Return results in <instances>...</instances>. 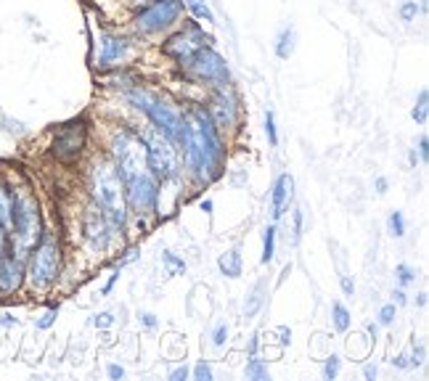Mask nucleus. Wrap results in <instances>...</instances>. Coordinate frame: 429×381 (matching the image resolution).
<instances>
[{"label":"nucleus","instance_id":"56","mask_svg":"<svg viewBox=\"0 0 429 381\" xmlns=\"http://www.w3.org/2000/svg\"><path fill=\"white\" fill-rule=\"evenodd\" d=\"M408 162H411L413 167H416V164H419V154H416V149H413L411 154H408Z\"/></svg>","mask_w":429,"mask_h":381},{"label":"nucleus","instance_id":"17","mask_svg":"<svg viewBox=\"0 0 429 381\" xmlns=\"http://www.w3.org/2000/svg\"><path fill=\"white\" fill-rule=\"evenodd\" d=\"M292 199H294V177L289 173L278 175L273 183V190H271V215H273V223H278L289 212Z\"/></svg>","mask_w":429,"mask_h":381},{"label":"nucleus","instance_id":"6","mask_svg":"<svg viewBox=\"0 0 429 381\" xmlns=\"http://www.w3.org/2000/svg\"><path fill=\"white\" fill-rule=\"evenodd\" d=\"M103 151L112 159L122 186L149 170L146 167V149L140 143L138 127H133V124H112L106 143H103Z\"/></svg>","mask_w":429,"mask_h":381},{"label":"nucleus","instance_id":"27","mask_svg":"<svg viewBox=\"0 0 429 381\" xmlns=\"http://www.w3.org/2000/svg\"><path fill=\"white\" fill-rule=\"evenodd\" d=\"M162 262H165V268L170 270V276H183V273H186V260L178 257L175 252H162Z\"/></svg>","mask_w":429,"mask_h":381},{"label":"nucleus","instance_id":"9","mask_svg":"<svg viewBox=\"0 0 429 381\" xmlns=\"http://www.w3.org/2000/svg\"><path fill=\"white\" fill-rule=\"evenodd\" d=\"M205 106L223 138H231V135L239 133L241 117H244V106H241V96H239V90L233 87V83L207 87Z\"/></svg>","mask_w":429,"mask_h":381},{"label":"nucleus","instance_id":"19","mask_svg":"<svg viewBox=\"0 0 429 381\" xmlns=\"http://www.w3.org/2000/svg\"><path fill=\"white\" fill-rule=\"evenodd\" d=\"M294 48H297V30L289 24V27H284V30L278 32V37H275V56H278L281 61H289Z\"/></svg>","mask_w":429,"mask_h":381},{"label":"nucleus","instance_id":"36","mask_svg":"<svg viewBox=\"0 0 429 381\" xmlns=\"http://www.w3.org/2000/svg\"><path fill=\"white\" fill-rule=\"evenodd\" d=\"M117 323V318H114V312H98L96 318H93V326L98 331H109L112 326Z\"/></svg>","mask_w":429,"mask_h":381},{"label":"nucleus","instance_id":"40","mask_svg":"<svg viewBox=\"0 0 429 381\" xmlns=\"http://www.w3.org/2000/svg\"><path fill=\"white\" fill-rule=\"evenodd\" d=\"M191 376L189 365H180V368H172L170 371V381H186Z\"/></svg>","mask_w":429,"mask_h":381},{"label":"nucleus","instance_id":"5","mask_svg":"<svg viewBox=\"0 0 429 381\" xmlns=\"http://www.w3.org/2000/svg\"><path fill=\"white\" fill-rule=\"evenodd\" d=\"M64 270V246L61 239L45 228L43 239L34 243L30 257L24 262V289L30 294H48L56 289Z\"/></svg>","mask_w":429,"mask_h":381},{"label":"nucleus","instance_id":"24","mask_svg":"<svg viewBox=\"0 0 429 381\" xmlns=\"http://www.w3.org/2000/svg\"><path fill=\"white\" fill-rule=\"evenodd\" d=\"M353 326V315L344 307L342 302H331V329L337 334H347Z\"/></svg>","mask_w":429,"mask_h":381},{"label":"nucleus","instance_id":"33","mask_svg":"<svg viewBox=\"0 0 429 381\" xmlns=\"http://www.w3.org/2000/svg\"><path fill=\"white\" fill-rule=\"evenodd\" d=\"M265 135H268V143L275 149L278 146V127H275V114L271 109L265 111Z\"/></svg>","mask_w":429,"mask_h":381},{"label":"nucleus","instance_id":"50","mask_svg":"<svg viewBox=\"0 0 429 381\" xmlns=\"http://www.w3.org/2000/svg\"><path fill=\"white\" fill-rule=\"evenodd\" d=\"M374 186H377V193L384 196V193L390 190V180H387V177H377V183H374Z\"/></svg>","mask_w":429,"mask_h":381},{"label":"nucleus","instance_id":"13","mask_svg":"<svg viewBox=\"0 0 429 381\" xmlns=\"http://www.w3.org/2000/svg\"><path fill=\"white\" fill-rule=\"evenodd\" d=\"M138 51V37L136 35H125V32H117V30H101L98 35V53L93 58V67L96 72H106L120 69V67H127L133 61V56Z\"/></svg>","mask_w":429,"mask_h":381},{"label":"nucleus","instance_id":"1","mask_svg":"<svg viewBox=\"0 0 429 381\" xmlns=\"http://www.w3.org/2000/svg\"><path fill=\"white\" fill-rule=\"evenodd\" d=\"M183 120H186V133L178 146L183 156V173L193 188H207L223 177L228 143L215 127L205 104L183 106Z\"/></svg>","mask_w":429,"mask_h":381},{"label":"nucleus","instance_id":"42","mask_svg":"<svg viewBox=\"0 0 429 381\" xmlns=\"http://www.w3.org/2000/svg\"><path fill=\"white\" fill-rule=\"evenodd\" d=\"M140 326H143V329H156V326H159V320H156V315L154 312H140Z\"/></svg>","mask_w":429,"mask_h":381},{"label":"nucleus","instance_id":"14","mask_svg":"<svg viewBox=\"0 0 429 381\" xmlns=\"http://www.w3.org/2000/svg\"><path fill=\"white\" fill-rule=\"evenodd\" d=\"M125 202L130 217H138V223L159 217V180L149 170L140 173L130 183H125Z\"/></svg>","mask_w":429,"mask_h":381},{"label":"nucleus","instance_id":"31","mask_svg":"<svg viewBox=\"0 0 429 381\" xmlns=\"http://www.w3.org/2000/svg\"><path fill=\"white\" fill-rule=\"evenodd\" d=\"M395 276H397V286L406 289V286H411L413 281H416V270H413L411 265L403 262V265H397L395 268Z\"/></svg>","mask_w":429,"mask_h":381},{"label":"nucleus","instance_id":"11","mask_svg":"<svg viewBox=\"0 0 429 381\" xmlns=\"http://www.w3.org/2000/svg\"><path fill=\"white\" fill-rule=\"evenodd\" d=\"M87 138H90V127L85 117L69 120L53 130L48 154L64 167H77L87 154Z\"/></svg>","mask_w":429,"mask_h":381},{"label":"nucleus","instance_id":"28","mask_svg":"<svg viewBox=\"0 0 429 381\" xmlns=\"http://www.w3.org/2000/svg\"><path fill=\"white\" fill-rule=\"evenodd\" d=\"M339 371H342V358L331 352L326 360H324V379H326V381H334L337 376H339Z\"/></svg>","mask_w":429,"mask_h":381},{"label":"nucleus","instance_id":"52","mask_svg":"<svg viewBox=\"0 0 429 381\" xmlns=\"http://www.w3.org/2000/svg\"><path fill=\"white\" fill-rule=\"evenodd\" d=\"M393 296H395V305H397V307H403V305L408 302V299H406V292H403V289H397V292Z\"/></svg>","mask_w":429,"mask_h":381},{"label":"nucleus","instance_id":"2","mask_svg":"<svg viewBox=\"0 0 429 381\" xmlns=\"http://www.w3.org/2000/svg\"><path fill=\"white\" fill-rule=\"evenodd\" d=\"M85 190L87 202L122 233L130 223V209L125 202V186H122L120 175H117L112 159L103 149L93 151L87 159Z\"/></svg>","mask_w":429,"mask_h":381},{"label":"nucleus","instance_id":"32","mask_svg":"<svg viewBox=\"0 0 429 381\" xmlns=\"http://www.w3.org/2000/svg\"><path fill=\"white\" fill-rule=\"evenodd\" d=\"M191 376H193V381H212L215 379V371H212V365L207 363V360H199V363L191 368Z\"/></svg>","mask_w":429,"mask_h":381},{"label":"nucleus","instance_id":"44","mask_svg":"<svg viewBox=\"0 0 429 381\" xmlns=\"http://www.w3.org/2000/svg\"><path fill=\"white\" fill-rule=\"evenodd\" d=\"M106 376L112 381H117V379H125V368L117 363H112V365H106Z\"/></svg>","mask_w":429,"mask_h":381},{"label":"nucleus","instance_id":"21","mask_svg":"<svg viewBox=\"0 0 429 381\" xmlns=\"http://www.w3.org/2000/svg\"><path fill=\"white\" fill-rule=\"evenodd\" d=\"M11 226V188H8V177L0 175V230L8 236Z\"/></svg>","mask_w":429,"mask_h":381},{"label":"nucleus","instance_id":"26","mask_svg":"<svg viewBox=\"0 0 429 381\" xmlns=\"http://www.w3.org/2000/svg\"><path fill=\"white\" fill-rule=\"evenodd\" d=\"M411 117L416 124H427V120H429V90L427 87L419 93V101H416V106H413Z\"/></svg>","mask_w":429,"mask_h":381},{"label":"nucleus","instance_id":"48","mask_svg":"<svg viewBox=\"0 0 429 381\" xmlns=\"http://www.w3.org/2000/svg\"><path fill=\"white\" fill-rule=\"evenodd\" d=\"M377 376H379V368L374 363H368L366 368H363V379H366V381H374Z\"/></svg>","mask_w":429,"mask_h":381},{"label":"nucleus","instance_id":"34","mask_svg":"<svg viewBox=\"0 0 429 381\" xmlns=\"http://www.w3.org/2000/svg\"><path fill=\"white\" fill-rule=\"evenodd\" d=\"M56 315H59V302L56 305H51V310L45 312L37 323H34V329L37 331H48V329H53V323H56Z\"/></svg>","mask_w":429,"mask_h":381},{"label":"nucleus","instance_id":"47","mask_svg":"<svg viewBox=\"0 0 429 381\" xmlns=\"http://www.w3.org/2000/svg\"><path fill=\"white\" fill-rule=\"evenodd\" d=\"M14 326H19V318H14L11 312L0 315V329H14Z\"/></svg>","mask_w":429,"mask_h":381},{"label":"nucleus","instance_id":"10","mask_svg":"<svg viewBox=\"0 0 429 381\" xmlns=\"http://www.w3.org/2000/svg\"><path fill=\"white\" fill-rule=\"evenodd\" d=\"M183 80L191 85L199 87H212V85H223V83H233L231 77V67L220 53L215 51V45H202L199 51L191 56L186 64L178 67Z\"/></svg>","mask_w":429,"mask_h":381},{"label":"nucleus","instance_id":"51","mask_svg":"<svg viewBox=\"0 0 429 381\" xmlns=\"http://www.w3.org/2000/svg\"><path fill=\"white\" fill-rule=\"evenodd\" d=\"M199 209H202V212H207V215H209V212L215 209V202H212V199H202V202H199Z\"/></svg>","mask_w":429,"mask_h":381},{"label":"nucleus","instance_id":"8","mask_svg":"<svg viewBox=\"0 0 429 381\" xmlns=\"http://www.w3.org/2000/svg\"><path fill=\"white\" fill-rule=\"evenodd\" d=\"M140 143L146 149V167L159 183L183 180V156L180 149L167 135H162L156 127H138Z\"/></svg>","mask_w":429,"mask_h":381},{"label":"nucleus","instance_id":"25","mask_svg":"<svg viewBox=\"0 0 429 381\" xmlns=\"http://www.w3.org/2000/svg\"><path fill=\"white\" fill-rule=\"evenodd\" d=\"M273 260H275V223L262 230V254H260L262 265H271Z\"/></svg>","mask_w":429,"mask_h":381},{"label":"nucleus","instance_id":"38","mask_svg":"<svg viewBox=\"0 0 429 381\" xmlns=\"http://www.w3.org/2000/svg\"><path fill=\"white\" fill-rule=\"evenodd\" d=\"M292 217H294V243H300V239H302V226H305V215H302V209H294Z\"/></svg>","mask_w":429,"mask_h":381},{"label":"nucleus","instance_id":"41","mask_svg":"<svg viewBox=\"0 0 429 381\" xmlns=\"http://www.w3.org/2000/svg\"><path fill=\"white\" fill-rule=\"evenodd\" d=\"M339 286H342V294L344 296L355 294V281H353L350 276H339Z\"/></svg>","mask_w":429,"mask_h":381},{"label":"nucleus","instance_id":"23","mask_svg":"<svg viewBox=\"0 0 429 381\" xmlns=\"http://www.w3.org/2000/svg\"><path fill=\"white\" fill-rule=\"evenodd\" d=\"M244 376L249 381H271V371L268 363L260 358V355H249V360L244 365Z\"/></svg>","mask_w":429,"mask_h":381},{"label":"nucleus","instance_id":"7","mask_svg":"<svg viewBox=\"0 0 429 381\" xmlns=\"http://www.w3.org/2000/svg\"><path fill=\"white\" fill-rule=\"evenodd\" d=\"M183 3L180 0H149L136 11H130V35L138 40H154L172 32L183 21Z\"/></svg>","mask_w":429,"mask_h":381},{"label":"nucleus","instance_id":"35","mask_svg":"<svg viewBox=\"0 0 429 381\" xmlns=\"http://www.w3.org/2000/svg\"><path fill=\"white\" fill-rule=\"evenodd\" d=\"M419 11H421V6H419L416 0H406V3L400 6V19H403V21H416Z\"/></svg>","mask_w":429,"mask_h":381},{"label":"nucleus","instance_id":"18","mask_svg":"<svg viewBox=\"0 0 429 381\" xmlns=\"http://www.w3.org/2000/svg\"><path fill=\"white\" fill-rule=\"evenodd\" d=\"M265 296H268V281H258L244 299V318H255L265 305Z\"/></svg>","mask_w":429,"mask_h":381},{"label":"nucleus","instance_id":"54","mask_svg":"<svg viewBox=\"0 0 429 381\" xmlns=\"http://www.w3.org/2000/svg\"><path fill=\"white\" fill-rule=\"evenodd\" d=\"M366 331L371 334V339H377V334H379V323H368V326H366Z\"/></svg>","mask_w":429,"mask_h":381},{"label":"nucleus","instance_id":"45","mask_svg":"<svg viewBox=\"0 0 429 381\" xmlns=\"http://www.w3.org/2000/svg\"><path fill=\"white\" fill-rule=\"evenodd\" d=\"M427 159H429V138L421 135L419 138V162H427Z\"/></svg>","mask_w":429,"mask_h":381},{"label":"nucleus","instance_id":"37","mask_svg":"<svg viewBox=\"0 0 429 381\" xmlns=\"http://www.w3.org/2000/svg\"><path fill=\"white\" fill-rule=\"evenodd\" d=\"M225 345H228V326H225V323H218L215 331H212V347L223 349Z\"/></svg>","mask_w":429,"mask_h":381},{"label":"nucleus","instance_id":"12","mask_svg":"<svg viewBox=\"0 0 429 381\" xmlns=\"http://www.w3.org/2000/svg\"><path fill=\"white\" fill-rule=\"evenodd\" d=\"M212 43H215L212 35H207L205 27H202L196 19H183L172 32H167V35L162 37L159 53H162L165 58H170L175 67H180V64H186L202 45H212Z\"/></svg>","mask_w":429,"mask_h":381},{"label":"nucleus","instance_id":"49","mask_svg":"<svg viewBox=\"0 0 429 381\" xmlns=\"http://www.w3.org/2000/svg\"><path fill=\"white\" fill-rule=\"evenodd\" d=\"M258 349H260V334H252V339L247 345V355H258Z\"/></svg>","mask_w":429,"mask_h":381},{"label":"nucleus","instance_id":"16","mask_svg":"<svg viewBox=\"0 0 429 381\" xmlns=\"http://www.w3.org/2000/svg\"><path fill=\"white\" fill-rule=\"evenodd\" d=\"M24 292V260L6 246L0 254V299H11Z\"/></svg>","mask_w":429,"mask_h":381},{"label":"nucleus","instance_id":"46","mask_svg":"<svg viewBox=\"0 0 429 381\" xmlns=\"http://www.w3.org/2000/svg\"><path fill=\"white\" fill-rule=\"evenodd\" d=\"M393 365H395L397 371H408L411 368V358L408 355H397V358H393Z\"/></svg>","mask_w":429,"mask_h":381},{"label":"nucleus","instance_id":"53","mask_svg":"<svg viewBox=\"0 0 429 381\" xmlns=\"http://www.w3.org/2000/svg\"><path fill=\"white\" fill-rule=\"evenodd\" d=\"M149 0H125V6L130 8V11H136V8H140V6H146Z\"/></svg>","mask_w":429,"mask_h":381},{"label":"nucleus","instance_id":"4","mask_svg":"<svg viewBox=\"0 0 429 381\" xmlns=\"http://www.w3.org/2000/svg\"><path fill=\"white\" fill-rule=\"evenodd\" d=\"M120 96L130 104V109L143 114L151 127H156L162 135H167L175 146H180L183 133H186V120H183V106L178 101H172L170 96L149 87L143 80L136 83V85L125 87Z\"/></svg>","mask_w":429,"mask_h":381},{"label":"nucleus","instance_id":"3","mask_svg":"<svg viewBox=\"0 0 429 381\" xmlns=\"http://www.w3.org/2000/svg\"><path fill=\"white\" fill-rule=\"evenodd\" d=\"M11 226H8V249L17 254L19 260L27 262L32 246L45 233V220L43 209L37 202V193L32 190V183L27 177H11Z\"/></svg>","mask_w":429,"mask_h":381},{"label":"nucleus","instance_id":"22","mask_svg":"<svg viewBox=\"0 0 429 381\" xmlns=\"http://www.w3.org/2000/svg\"><path fill=\"white\" fill-rule=\"evenodd\" d=\"M180 3L191 14V19H196L199 24H215V14H212L207 0H180Z\"/></svg>","mask_w":429,"mask_h":381},{"label":"nucleus","instance_id":"15","mask_svg":"<svg viewBox=\"0 0 429 381\" xmlns=\"http://www.w3.org/2000/svg\"><path fill=\"white\" fill-rule=\"evenodd\" d=\"M80 233H83V243L90 254L96 257H106V252L114 246L120 230L112 226L106 217H103L98 209L87 202L85 212H83V223H80Z\"/></svg>","mask_w":429,"mask_h":381},{"label":"nucleus","instance_id":"55","mask_svg":"<svg viewBox=\"0 0 429 381\" xmlns=\"http://www.w3.org/2000/svg\"><path fill=\"white\" fill-rule=\"evenodd\" d=\"M6 246H8V236L0 230V254H3V249H6Z\"/></svg>","mask_w":429,"mask_h":381},{"label":"nucleus","instance_id":"30","mask_svg":"<svg viewBox=\"0 0 429 381\" xmlns=\"http://www.w3.org/2000/svg\"><path fill=\"white\" fill-rule=\"evenodd\" d=\"M395 315H397V305L395 302H387V305L379 307L377 323L379 326H393V323H395Z\"/></svg>","mask_w":429,"mask_h":381},{"label":"nucleus","instance_id":"39","mask_svg":"<svg viewBox=\"0 0 429 381\" xmlns=\"http://www.w3.org/2000/svg\"><path fill=\"white\" fill-rule=\"evenodd\" d=\"M275 334H278V345H281V347L292 345V329H289V326H278V329H275Z\"/></svg>","mask_w":429,"mask_h":381},{"label":"nucleus","instance_id":"43","mask_svg":"<svg viewBox=\"0 0 429 381\" xmlns=\"http://www.w3.org/2000/svg\"><path fill=\"white\" fill-rule=\"evenodd\" d=\"M120 268H114V273H112V276H109V281H106V283H103V289H101V294L103 296H109L112 294V289H114V283H117V278H120Z\"/></svg>","mask_w":429,"mask_h":381},{"label":"nucleus","instance_id":"29","mask_svg":"<svg viewBox=\"0 0 429 381\" xmlns=\"http://www.w3.org/2000/svg\"><path fill=\"white\" fill-rule=\"evenodd\" d=\"M387 228H390V236L403 239L406 236V217H403V212H393L390 220H387Z\"/></svg>","mask_w":429,"mask_h":381},{"label":"nucleus","instance_id":"20","mask_svg":"<svg viewBox=\"0 0 429 381\" xmlns=\"http://www.w3.org/2000/svg\"><path fill=\"white\" fill-rule=\"evenodd\" d=\"M218 268H220V273H223L225 278H239L241 276V249L239 246H233V249L223 252V254L218 257Z\"/></svg>","mask_w":429,"mask_h":381}]
</instances>
